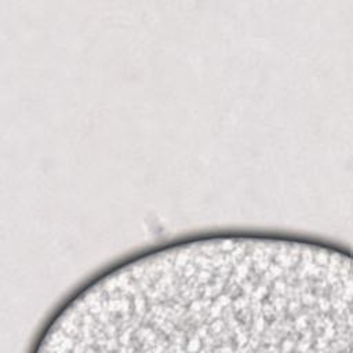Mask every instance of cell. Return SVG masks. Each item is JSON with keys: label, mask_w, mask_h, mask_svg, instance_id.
Here are the masks:
<instances>
[{"label": "cell", "mask_w": 353, "mask_h": 353, "mask_svg": "<svg viewBox=\"0 0 353 353\" xmlns=\"http://www.w3.org/2000/svg\"><path fill=\"white\" fill-rule=\"evenodd\" d=\"M352 261L306 237L212 233L128 256L63 303L80 350L352 349Z\"/></svg>", "instance_id": "1"}]
</instances>
